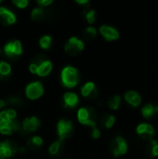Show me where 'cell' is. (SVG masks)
Listing matches in <instances>:
<instances>
[{"label": "cell", "instance_id": "cell-1", "mask_svg": "<svg viewBox=\"0 0 158 159\" xmlns=\"http://www.w3.org/2000/svg\"><path fill=\"white\" fill-rule=\"evenodd\" d=\"M61 84L63 87L72 89L74 88L80 81V75L76 68L73 66H65L61 73Z\"/></svg>", "mask_w": 158, "mask_h": 159}, {"label": "cell", "instance_id": "cell-2", "mask_svg": "<svg viewBox=\"0 0 158 159\" xmlns=\"http://www.w3.org/2000/svg\"><path fill=\"white\" fill-rule=\"evenodd\" d=\"M77 119L83 125L96 128L98 122V114L91 106L82 107L77 112Z\"/></svg>", "mask_w": 158, "mask_h": 159}, {"label": "cell", "instance_id": "cell-3", "mask_svg": "<svg viewBox=\"0 0 158 159\" xmlns=\"http://www.w3.org/2000/svg\"><path fill=\"white\" fill-rule=\"evenodd\" d=\"M74 127L72 121L66 119H61L57 124V133L59 140L63 142V140L71 138L74 135Z\"/></svg>", "mask_w": 158, "mask_h": 159}, {"label": "cell", "instance_id": "cell-4", "mask_svg": "<svg viewBox=\"0 0 158 159\" xmlns=\"http://www.w3.org/2000/svg\"><path fill=\"white\" fill-rule=\"evenodd\" d=\"M110 149H111V152L113 153V155L117 157L119 156L126 155L128 152L129 146H128L126 140L123 137L116 136L111 141Z\"/></svg>", "mask_w": 158, "mask_h": 159}, {"label": "cell", "instance_id": "cell-5", "mask_svg": "<svg viewBox=\"0 0 158 159\" xmlns=\"http://www.w3.org/2000/svg\"><path fill=\"white\" fill-rule=\"evenodd\" d=\"M19 146L11 140H6L0 143V159L10 158L19 152Z\"/></svg>", "mask_w": 158, "mask_h": 159}, {"label": "cell", "instance_id": "cell-6", "mask_svg": "<svg viewBox=\"0 0 158 159\" xmlns=\"http://www.w3.org/2000/svg\"><path fill=\"white\" fill-rule=\"evenodd\" d=\"M84 42L76 36H72L65 43L64 49L67 54L71 56H75L79 54L84 49Z\"/></svg>", "mask_w": 158, "mask_h": 159}, {"label": "cell", "instance_id": "cell-7", "mask_svg": "<svg viewBox=\"0 0 158 159\" xmlns=\"http://www.w3.org/2000/svg\"><path fill=\"white\" fill-rule=\"evenodd\" d=\"M4 52L11 60L16 59L17 57L22 54V45L20 40H13L7 43L4 46Z\"/></svg>", "mask_w": 158, "mask_h": 159}, {"label": "cell", "instance_id": "cell-8", "mask_svg": "<svg viewBox=\"0 0 158 159\" xmlns=\"http://www.w3.org/2000/svg\"><path fill=\"white\" fill-rule=\"evenodd\" d=\"M44 93V87L40 81H35L27 85L25 89V95L30 100H36Z\"/></svg>", "mask_w": 158, "mask_h": 159}, {"label": "cell", "instance_id": "cell-9", "mask_svg": "<svg viewBox=\"0 0 158 159\" xmlns=\"http://www.w3.org/2000/svg\"><path fill=\"white\" fill-rule=\"evenodd\" d=\"M136 133L142 140L151 142L156 134V129L149 123H141L136 128Z\"/></svg>", "mask_w": 158, "mask_h": 159}, {"label": "cell", "instance_id": "cell-10", "mask_svg": "<svg viewBox=\"0 0 158 159\" xmlns=\"http://www.w3.org/2000/svg\"><path fill=\"white\" fill-rule=\"evenodd\" d=\"M100 31V34L102 35V37L107 40V41H115V40H117L120 36L119 34V32L112 27V26H109V25H102L99 29Z\"/></svg>", "mask_w": 158, "mask_h": 159}, {"label": "cell", "instance_id": "cell-11", "mask_svg": "<svg viewBox=\"0 0 158 159\" xmlns=\"http://www.w3.org/2000/svg\"><path fill=\"white\" fill-rule=\"evenodd\" d=\"M81 94L87 98V99H89V100H94L98 97L99 95V90L98 89L96 88V85L89 81V82H87L82 88H81Z\"/></svg>", "mask_w": 158, "mask_h": 159}, {"label": "cell", "instance_id": "cell-12", "mask_svg": "<svg viewBox=\"0 0 158 159\" xmlns=\"http://www.w3.org/2000/svg\"><path fill=\"white\" fill-rule=\"evenodd\" d=\"M16 16L12 11L8 10L5 7H0V22L3 25H12L16 22Z\"/></svg>", "mask_w": 158, "mask_h": 159}, {"label": "cell", "instance_id": "cell-13", "mask_svg": "<svg viewBox=\"0 0 158 159\" xmlns=\"http://www.w3.org/2000/svg\"><path fill=\"white\" fill-rule=\"evenodd\" d=\"M61 102H62L63 107H65L67 109H73L78 105L79 98H78L77 94H75L74 92H66L62 96Z\"/></svg>", "mask_w": 158, "mask_h": 159}, {"label": "cell", "instance_id": "cell-14", "mask_svg": "<svg viewBox=\"0 0 158 159\" xmlns=\"http://www.w3.org/2000/svg\"><path fill=\"white\" fill-rule=\"evenodd\" d=\"M39 126H40V120L36 116H33L30 117H26L23 120L21 128L25 132H34L38 129Z\"/></svg>", "mask_w": 158, "mask_h": 159}, {"label": "cell", "instance_id": "cell-15", "mask_svg": "<svg viewBox=\"0 0 158 159\" xmlns=\"http://www.w3.org/2000/svg\"><path fill=\"white\" fill-rule=\"evenodd\" d=\"M141 112L145 119L154 120L158 117V105H154L151 103L145 104L144 106H142Z\"/></svg>", "mask_w": 158, "mask_h": 159}, {"label": "cell", "instance_id": "cell-16", "mask_svg": "<svg viewBox=\"0 0 158 159\" xmlns=\"http://www.w3.org/2000/svg\"><path fill=\"white\" fill-rule=\"evenodd\" d=\"M125 101L133 107H139L142 103V96L135 90H129L125 93Z\"/></svg>", "mask_w": 158, "mask_h": 159}, {"label": "cell", "instance_id": "cell-17", "mask_svg": "<svg viewBox=\"0 0 158 159\" xmlns=\"http://www.w3.org/2000/svg\"><path fill=\"white\" fill-rule=\"evenodd\" d=\"M52 68H53L52 62L49 60H46L38 65V70L36 75L39 76H47L51 73Z\"/></svg>", "mask_w": 158, "mask_h": 159}, {"label": "cell", "instance_id": "cell-18", "mask_svg": "<svg viewBox=\"0 0 158 159\" xmlns=\"http://www.w3.org/2000/svg\"><path fill=\"white\" fill-rule=\"evenodd\" d=\"M43 144V139L39 136H33L28 139L27 146L32 151H37Z\"/></svg>", "mask_w": 158, "mask_h": 159}, {"label": "cell", "instance_id": "cell-19", "mask_svg": "<svg viewBox=\"0 0 158 159\" xmlns=\"http://www.w3.org/2000/svg\"><path fill=\"white\" fill-rule=\"evenodd\" d=\"M62 151H63V143L60 140L51 143L48 148V153L52 157H59L60 155H61Z\"/></svg>", "mask_w": 158, "mask_h": 159}, {"label": "cell", "instance_id": "cell-20", "mask_svg": "<svg viewBox=\"0 0 158 159\" xmlns=\"http://www.w3.org/2000/svg\"><path fill=\"white\" fill-rule=\"evenodd\" d=\"M11 75V66L8 62L1 61H0V80H7Z\"/></svg>", "mask_w": 158, "mask_h": 159}, {"label": "cell", "instance_id": "cell-21", "mask_svg": "<svg viewBox=\"0 0 158 159\" xmlns=\"http://www.w3.org/2000/svg\"><path fill=\"white\" fill-rule=\"evenodd\" d=\"M115 123V116L113 115H110V114H105L102 119L100 120V125L102 128H104V129H111Z\"/></svg>", "mask_w": 158, "mask_h": 159}, {"label": "cell", "instance_id": "cell-22", "mask_svg": "<svg viewBox=\"0 0 158 159\" xmlns=\"http://www.w3.org/2000/svg\"><path fill=\"white\" fill-rule=\"evenodd\" d=\"M146 154L149 157H158V142L151 141L146 148Z\"/></svg>", "mask_w": 158, "mask_h": 159}, {"label": "cell", "instance_id": "cell-23", "mask_svg": "<svg viewBox=\"0 0 158 159\" xmlns=\"http://www.w3.org/2000/svg\"><path fill=\"white\" fill-rule=\"evenodd\" d=\"M46 16L45 10L41 7H34L31 12V19L34 21L42 20Z\"/></svg>", "mask_w": 158, "mask_h": 159}, {"label": "cell", "instance_id": "cell-24", "mask_svg": "<svg viewBox=\"0 0 158 159\" xmlns=\"http://www.w3.org/2000/svg\"><path fill=\"white\" fill-rule=\"evenodd\" d=\"M108 107L112 110H117L121 104V97L119 95H115L112 96L109 100H108Z\"/></svg>", "mask_w": 158, "mask_h": 159}, {"label": "cell", "instance_id": "cell-25", "mask_svg": "<svg viewBox=\"0 0 158 159\" xmlns=\"http://www.w3.org/2000/svg\"><path fill=\"white\" fill-rule=\"evenodd\" d=\"M83 17L86 19V20L88 23L92 24L96 20V11L94 9H87V8H85L84 11H83Z\"/></svg>", "mask_w": 158, "mask_h": 159}, {"label": "cell", "instance_id": "cell-26", "mask_svg": "<svg viewBox=\"0 0 158 159\" xmlns=\"http://www.w3.org/2000/svg\"><path fill=\"white\" fill-rule=\"evenodd\" d=\"M96 36H97V30L92 26H88L83 31V37L87 40H92Z\"/></svg>", "mask_w": 158, "mask_h": 159}, {"label": "cell", "instance_id": "cell-27", "mask_svg": "<svg viewBox=\"0 0 158 159\" xmlns=\"http://www.w3.org/2000/svg\"><path fill=\"white\" fill-rule=\"evenodd\" d=\"M52 44V37L48 34L43 35L39 40V45L43 49H48Z\"/></svg>", "mask_w": 158, "mask_h": 159}, {"label": "cell", "instance_id": "cell-28", "mask_svg": "<svg viewBox=\"0 0 158 159\" xmlns=\"http://www.w3.org/2000/svg\"><path fill=\"white\" fill-rule=\"evenodd\" d=\"M9 121L0 120V133L1 134H4V135H11L12 134L13 131L9 126Z\"/></svg>", "mask_w": 158, "mask_h": 159}, {"label": "cell", "instance_id": "cell-29", "mask_svg": "<svg viewBox=\"0 0 158 159\" xmlns=\"http://www.w3.org/2000/svg\"><path fill=\"white\" fill-rule=\"evenodd\" d=\"M7 103L11 106H16V107H20L23 105V101L21 98L18 96H11L7 99Z\"/></svg>", "mask_w": 158, "mask_h": 159}, {"label": "cell", "instance_id": "cell-30", "mask_svg": "<svg viewBox=\"0 0 158 159\" xmlns=\"http://www.w3.org/2000/svg\"><path fill=\"white\" fill-rule=\"evenodd\" d=\"M13 4L19 8H25L28 6L29 2L27 0H13Z\"/></svg>", "mask_w": 158, "mask_h": 159}, {"label": "cell", "instance_id": "cell-31", "mask_svg": "<svg viewBox=\"0 0 158 159\" xmlns=\"http://www.w3.org/2000/svg\"><path fill=\"white\" fill-rule=\"evenodd\" d=\"M91 137L93 138V139H98V138H100L101 137V131H100V129L96 127V128H92V131H91Z\"/></svg>", "mask_w": 158, "mask_h": 159}, {"label": "cell", "instance_id": "cell-32", "mask_svg": "<svg viewBox=\"0 0 158 159\" xmlns=\"http://www.w3.org/2000/svg\"><path fill=\"white\" fill-rule=\"evenodd\" d=\"M6 112H7V116L9 117L10 120L15 119V118L17 117V113H16L15 110H13V109H8V110H6Z\"/></svg>", "mask_w": 158, "mask_h": 159}, {"label": "cell", "instance_id": "cell-33", "mask_svg": "<svg viewBox=\"0 0 158 159\" xmlns=\"http://www.w3.org/2000/svg\"><path fill=\"white\" fill-rule=\"evenodd\" d=\"M37 70H38V65H37V64H35V63H34V62H31V63H30V65H29V71H30L32 74L36 75Z\"/></svg>", "mask_w": 158, "mask_h": 159}, {"label": "cell", "instance_id": "cell-34", "mask_svg": "<svg viewBox=\"0 0 158 159\" xmlns=\"http://www.w3.org/2000/svg\"><path fill=\"white\" fill-rule=\"evenodd\" d=\"M52 3H53L52 0H38L37 1V4L40 6H43V7H47V6L51 5Z\"/></svg>", "mask_w": 158, "mask_h": 159}, {"label": "cell", "instance_id": "cell-35", "mask_svg": "<svg viewBox=\"0 0 158 159\" xmlns=\"http://www.w3.org/2000/svg\"><path fill=\"white\" fill-rule=\"evenodd\" d=\"M76 3L84 5V4H88V0H76Z\"/></svg>", "mask_w": 158, "mask_h": 159}, {"label": "cell", "instance_id": "cell-36", "mask_svg": "<svg viewBox=\"0 0 158 159\" xmlns=\"http://www.w3.org/2000/svg\"><path fill=\"white\" fill-rule=\"evenodd\" d=\"M6 104H7V102H6L4 100H0V109L3 108V107H5Z\"/></svg>", "mask_w": 158, "mask_h": 159}, {"label": "cell", "instance_id": "cell-37", "mask_svg": "<svg viewBox=\"0 0 158 159\" xmlns=\"http://www.w3.org/2000/svg\"><path fill=\"white\" fill-rule=\"evenodd\" d=\"M1 53H2V49H1V48H0V55H1Z\"/></svg>", "mask_w": 158, "mask_h": 159}, {"label": "cell", "instance_id": "cell-38", "mask_svg": "<svg viewBox=\"0 0 158 159\" xmlns=\"http://www.w3.org/2000/svg\"><path fill=\"white\" fill-rule=\"evenodd\" d=\"M0 3H1V0H0Z\"/></svg>", "mask_w": 158, "mask_h": 159}]
</instances>
